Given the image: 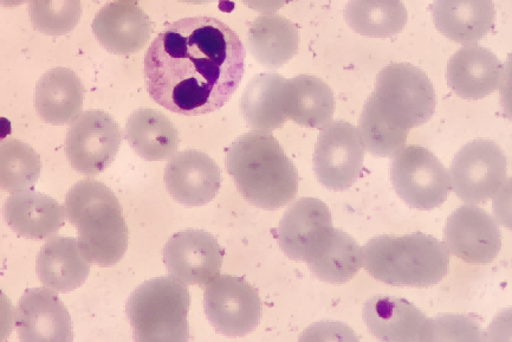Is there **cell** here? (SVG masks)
Returning a JSON list of instances; mask_svg holds the SVG:
<instances>
[{
	"mask_svg": "<svg viewBox=\"0 0 512 342\" xmlns=\"http://www.w3.org/2000/svg\"><path fill=\"white\" fill-rule=\"evenodd\" d=\"M29 14L34 27L43 34L67 35L80 22L81 0H30Z\"/></svg>",
	"mask_w": 512,
	"mask_h": 342,
	"instance_id": "31",
	"label": "cell"
},
{
	"mask_svg": "<svg viewBox=\"0 0 512 342\" xmlns=\"http://www.w3.org/2000/svg\"><path fill=\"white\" fill-rule=\"evenodd\" d=\"M250 53L258 63L278 69L297 54L300 35L295 24L280 15L257 17L248 31Z\"/></svg>",
	"mask_w": 512,
	"mask_h": 342,
	"instance_id": "26",
	"label": "cell"
},
{
	"mask_svg": "<svg viewBox=\"0 0 512 342\" xmlns=\"http://www.w3.org/2000/svg\"><path fill=\"white\" fill-rule=\"evenodd\" d=\"M15 324L25 342H71L73 322L60 298L48 288H32L19 300Z\"/></svg>",
	"mask_w": 512,
	"mask_h": 342,
	"instance_id": "15",
	"label": "cell"
},
{
	"mask_svg": "<svg viewBox=\"0 0 512 342\" xmlns=\"http://www.w3.org/2000/svg\"><path fill=\"white\" fill-rule=\"evenodd\" d=\"M345 18L362 36L390 38L405 29L408 14L400 0H349Z\"/></svg>",
	"mask_w": 512,
	"mask_h": 342,
	"instance_id": "29",
	"label": "cell"
},
{
	"mask_svg": "<svg viewBox=\"0 0 512 342\" xmlns=\"http://www.w3.org/2000/svg\"><path fill=\"white\" fill-rule=\"evenodd\" d=\"M41 158L34 148L17 139L0 141V189L29 190L40 179Z\"/></svg>",
	"mask_w": 512,
	"mask_h": 342,
	"instance_id": "30",
	"label": "cell"
},
{
	"mask_svg": "<svg viewBox=\"0 0 512 342\" xmlns=\"http://www.w3.org/2000/svg\"><path fill=\"white\" fill-rule=\"evenodd\" d=\"M446 249L470 264L494 262L502 248V234L494 218L476 206H460L447 219Z\"/></svg>",
	"mask_w": 512,
	"mask_h": 342,
	"instance_id": "13",
	"label": "cell"
},
{
	"mask_svg": "<svg viewBox=\"0 0 512 342\" xmlns=\"http://www.w3.org/2000/svg\"><path fill=\"white\" fill-rule=\"evenodd\" d=\"M434 25L440 34L459 44H475L494 27V0H434Z\"/></svg>",
	"mask_w": 512,
	"mask_h": 342,
	"instance_id": "21",
	"label": "cell"
},
{
	"mask_svg": "<svg viewBox=\"0 0 512 342\" xmlns=\"http://www.w3.org/2000/svg\"><path fill=\"white\" fill-rule=\"evenodd\" d=\"M224 251L209 232L185 230L170 238L164 248L165 266L186 285L205 286L219 276Z\"/></svg>",
	"mask_w": 512,
	"mask_h": 342,
	"instance_id": "12",
	"label": "cell"
},
{
	"mask_svg": "<svg viewBox=\"0 0 512 342\" xmlns=\"http://www.w3.org/2000/svg\"><path fill=\"white\" fill-rule=\"evenodd\" d=\"M362 262L375 280L386 285L426 288L449 273L450 255L437 238L414 232L373 238L362 250Z\"/></svg>",
	"mask_w": 512,
	"mask_h": 342,
	"instance_id": "5",
	"label": "cell"
},
{
	"mask_svg": "<svg viewBox=\"0 0 512 342\" xmlns=\"http://www.w3.org/2000/svg\"><path fill=\"white\" fill-rule=\"evenodd\" d=\"M25 2H28V0H0V5L5 6V8H16V6Z\"/></svg>",
	"mask_w": 512,
	"mask_h": 342,
	"instance_id": "34",
	"label": "cell"
},
{
	"mask_svg": "<svg viewBox=\"0 0 512 342\" xmlns=\"http://www.w3.org/2000/svg\"><path fill=\"white\" fill-rule=\"evenodd\" d=\"M121 129L112 115L87 111L77 118L67 134L66 152L69 163L84 176L106 171L118 156Z\"/></svg>",
	"mask_w": 512,
	"mask_h": 342,
	"instance_id": "11",
	"label": "cell"
},
{
	"mask_svg": "<svg viewBox=\"0 0 512 342\" xmlns=\"http://www.w3.org/2000/svg\"><path fill=\"white\" fill-rule=\"evenodd\" d=\"M64 210L79 231L80 247L90 263L112 267L125 256L128 228L119 199L109 187L82 180L71 187Z\"/></svg>",
	"mask_w": 512,
	"mask_h": 342,
	"instance_id": "4",
	"label": "cell"
},
{
	"mask_svg": "<svg viewBox=\"0 0 512 342\" xmlns=\"http://www.w3.org/2000/svg\"><path fill=\"white\" fill-rule=\"evenodd\" d=\"M503 70L501 60L491 50L472 45L450 58L446 79L460 98L481 100L501 85Z\"/></svg>",
	"mask_w": 512,
	"mask_h": 342,
	"instance_id": "19",
	"label": "cell"
},
{
	"mask_svg": "<svg viewBox=\"0 0 512 342\" xmlns=\"http://www.w3.org/2000/svg\"><path fill=\"white\" fill-rule=\"evenodd\" d=\"M332 230L328 206L319 199L301 198L285 212L277 238L283 253L291 260L307 262L319 253Z\"/></svg>",
	"mask_w": 512,
	"mask_h": 342,
	"instance_id": "14",
	"label": "cell"
},
{
	"mask_svg": "<svg viewBox=\"0 0 512 342\" xmlns=\"http://www.w3.org/2000/svg\"><path fill=\"white\" fill-rule=\"evenodd\" d=\"M436 106V93L423 70L408 63L391 64L379 73L362 111V145L375 157L397 156L410 129L430 121Z\"/></svg>",
	"mask_w": 512,
	"mask_h": 342,
	"instance_id": "2",
	"label": "cell"
},
{
	"mask_svg": "<svg viewBox=\"0 0 512 342\" xmlns=\"http://www.w3.org/2000/svg\"><path fill=\"white\" fill-rule=\"evenodd\" d=\"M248 8L269 15L281 10L288 0H242Z\"/></svg>",
	"mask_w": 512,
	"mask_h": 342,
	"instance_id": "33",
	"label": "cell"
},
{
	"mask_svg": "<svg viewBox=\"0 0 512 342\" xmlns=\"http://www.w3.org/2000/svg\"><path fill=\"white\" fill-rule=\"evenodd\" d=\"M508 160L494 141L477 139L460 150L450 167V184L470 204L494 198L507 180Z\"/></svg>",
	"mask_w": 512,
	"mask_h": 342,
	"instance_id": "8",
	"label": "cell"
},
{
	"mask_svg": "<svg viewBox=\"0 0 512 342\" xmlns=\"http://www.w3.org/2000/svg\"><path fill=\"white\" fill-rule=\"evenodd\" d=\"M204 307L216 331L231 338L254 332L262 318L261 298L243 277L223 275L207 283Z\"/></svg>",
	"mask_w": 512,
	"mask_h": 342,
	"instance_id": "9",
	"label": "cell"
},
{
	"mask_svg": "<svg viewBox=\"0 0 512 342\" xmlns=\"http://www.w3.org/2000/svg\"><path fill=\"white\" fill-rule=\"evenodd\" d=\"M127 2H136V0H127Z\"/></svg>",
	"mask_w": 512,
	"mask_h": 342,
	"instance_id": "36",
	"label": "cell"
},
{
	"mask_svg": "<svg viewBox=\"0 0 512 342\" xmlns=\"http://www.w3.org/2000/svg\"><path fill=\"white\" fill-rule=\"evenodd\" d=\"M179 2L202 5V4H207V3H211V2H216V0H179Z\"/></svg>",
	"mask_w": 512,
	"mask_h": 342,
	"instance_id": "35",
	"label": "cell"
},
{
	"mask_svg": "<svg viewBox=\"0 0 512 342\" xmlns=\"http://www.w3.org/2000/svg\"><path fill=\"white\" fill-rule=\"evenodd\" d=\"M165 184L177 202L186 206H203L217 197L222 173L215 160L207 154L196 150L184 151L168 161Z\"/></svg>",
	"mask_w": 512,
	"mask_h": 342,
	"instance_id": "17",
	"label": "cell"
},
{
	"mask_svg": "<svg viewBox=\"0 0 512 342\" xmlns=\"http://www.w3.org/2000/svg\"><path fill=\"white\" fill-rule=\"evenodd\" d=\"M364 320L369 331L382 341L427 342L433 339L432 320L405 299L377 295L366 302Z\"/></svg>",
	"mask_w": 512,
	"mask_h": 342,
	"instance_id": "16",
	"label": "cell"
},
{
	"mask_svg": "<svg viewBox=\"0 0 512 342\" xmlns=\"http://www.w3.org/2000/svg\"><path fill=\"white\" fill-rule=\"evenodd\" d=\"M129 146L147 161L170 159L177 153L179 133L173 122L157 109L140 108L129 116L125 128Z\"/></svg>",
	"mask_w": 512,
	"mask_h": 342,
	"instance_id": "25",
	"label": "cell"
},
{
	"mask_svg": "<svg viewBox=\"0 0 512 342\" xmlns=\"http://www.w3.org/2000/svg\"><path fill=\"white\" fill-rule=\"evenodd\" d=\"M284 81L275 73L259 74L250 81L242 95L241 111L251 128L269 132L288 121L282 106Z\"/></svg>",
	"mask_w": 512,
	"mask_h": 342,
	"instance_id": "27",
	"label": "cell"
},
{
	"mask_svg": "<svg viewBox=\"0 0 512 342\" xmlns=\"http://www.w3.org/2000/svg\"><path fill=\"white\" fill-rule=\"evenodd\" d=\"M36 269L38 279L45 287L58 293H68L87 281L90 262L84 256L79 240L57 236L43 245Z\"/></svg>",
	"mask_w": 512,
	"mask_h": 342,
	"instance_id": "22",
	"label": "cell"
},
{
	"mask_svg": "<svg viewBox=\"0 0 512 342\" xmlns=\"http://www.w3.org/2000/svg\"><path fill=\"white\" fill-rule=\"evenodd\" d=\"M245 49L216 18L180 19L149 47L144 74L149 95L167 111L203 115L226 105L241 85Z\"/></svg>",
	"mask_w": 512,
	"mask_h": 342,
	"instance_id": "1",
	"label": "cell"
},
{
	"mask_svg": "<svg viewBox=\"0 0 512 342\" xmlns=\"http://www.w3.org/2000/svg\"><path fill=\"white\" fill-rule=\"evenodd\" d=\"M395 191L413 209L432 210L449 197V173L423 146H408L395 156L391 167Z\"/></svg>",
	"mask_w": 512,
	"mask_h": 342,
	"instance_id": "7",
	"label": "cell"
},
{
	"mask_svg": "<svg viewBox=\"0 0 512 342\" xmlns=\"http://www.w3.org/2000/svg\"><path fill=\"white\" fill-rule=\"evenodd\" d=\"M282 106L288 120L303 127L322 129L333 119L334 94L319 77L300 75L284 81Z\"/></svg>",
	"mask_w": 512,
	"mask_h": 342,
	"instance_id": "23",
	"label": "cell"
},
{
	"mask_svg": "<svg viewBox=\"0 0 512 342\" xmlns=\"http://www.w3.org/2000/svg\"><path fill=\"white\" fill-rule=\"evenodd\" d=\"M93 31L103 48L115 55L138 53L152 34V23L140 6L127 0H115L99 11Z\"/></svg>",
	"mask_w": 512,
	"mask_h": 342,
	"instance_id": "18",
	"label": "cell"
},
{
	"mask_svg": "<svg viewBox=\"0 0 512 342\" xmlns=\"http://www.w3.org/2000/svg\"><path fill=\"white\" fill-rule=\"evenodd\" d=\"M364 158L365 147L358 129L345 120L330 122L317 138L316 177L329 190H347L360 178Z\"/></svg>",
	"mask_w": 512,
	"mask_h": 342,
	"instance_id": "10",
	"label": "cell"
},
{
	"mask_svg": "<svg viewBox=\"0 0 512 342\" xmlns=\"http://www.w3.org/2000/svg\"><path fill=\"white\" fill-rule=\"evenodd\" d=\"M226 169L241 195L259 209L283 208L297 195L296 167L268 131L239 137L226 154Z\"/></svg>",
	"mask_w": 512,
	"mask_h": 342,
	"instance_id": "3",
	"label": "cell"
},
{
	"mask_svg": "<svg viewBox=\"0 0 512 342\" xmlns=\"http://www.w3.org/2000/svg\"><path fill=\"white\" fill-rule=\"evenodd\" d=\"M191 295L176 277H158L141 285L129 298L126 313L136 341H177L190 339Z\"/></svg>",
	"mask_w": 512,
	"mask_h": 342,
	"instance_id": "6",
	"label": "cell"
},
{
	"mask_svg": "<svg viewBox=\"0 0 512 342\" xmlns=\"http://www.w3.org/2000/svg\"><path fill=\"white\" fill-rule=\"evenodd\" d=\"M84 87L79 76L68 68H54L37 83L35 106L50 125H68L81 115Z\"/></svg>",
	"mask_w": 512,
	"mask_h": 342,
	"instance_id": "24",
	"label": "cell"
},
{
	"mask_svg": "<svg viewBox=\"0 0 512 342\" xmlns=\"http://www.w3.org/2000/svg\"><path fill=\"white\" fill-rule=\"evenodd\" d=\"M3 215L17 235L47 240L66 224V210L44 193L23 190L6 200Z\"/></svg>",
	"mask_w": 512,
	"mask_h": 342,
	"instance_id": "20",
	"label": "cell"
},
{
	"mask_svg": "<svg viewBox=\"0 0 512 342\" xmlns=\"http://www.w3.org/2000/svg\"><path fill=\"white\" fill-rule=\"evenodd\" d=\"M15 326V309L11 300L0 290V341L10 338Z\"/></svg>",
	"mask_w": 512,
	"mask_h": 342,
	"instance_id": "32",
	"label": "cell"
},
{
	"mask_svg": "<svg viewBox=\"0 0 512 342\" xmlns=\"http://www.w3.org/2000/svg\"><path fill=\"white\" fill-rule=\"evenodd\" d=\"M306 263L317 279L342 285L359 273L362 267V250L351 235L333 228L319 253Z\"/></svg>",
	"mask_w": 512,
	"mask_h": 342,
	"instance_id": "28",
	"label": "cell"
}]
</instances>
